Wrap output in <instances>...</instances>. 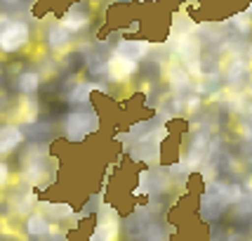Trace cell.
I'll return each mask as SVG.
<instances>
[{
    "mask_svg": "<svg viewBox=\"0 0 252 241\" xmlns=\"http://www.w3.org/2000/svg\"><path fill=\"white\" fill-rule=\"evenodd\" d=\"M241 199H243V187L226 185V182H212V185L203 192L200 208H203V215L208 220H215L217 215H221V210L226 208V206L238 203Z\"/></svg>",
    "mask_w": 252,
    "mask_h": 241,
    "instance_id": "1",
    "label": "cell"
},
{
    "mask_svg": "<svg viewBox=\"0 0 252 241\" xmlns=\"http://www.w3.org/2000/svg\"><path fill=\"white\" fill-rule=\"evenodd\" d=\"M99 130V114L90 104H80L78 109H71L64 119V132L71 142H80L88 135Z\"/></svg>",
    "mask_w": 252,
    "mask_h": 241,
    "instance_id": "2",
    "label": "cell"
},
{
    "mask_svg": "<svg viewBox=\"0 0 252 241\" xmlns=\"http://www.w3.org/2000/svg\"><path fill=\"white\" fill-rule=\"evenodd\" d=\"M29 40H31V29L26 22L10 19L7 24H2V29H0V50L2 52H7V55L19 52Z\"/></svg>",
    "mask_w": 252,
    "mask_h": 241,
    "instance_id": "3",
    "label": "cell"
},
{
    "mask_svg": "<svg viewBox=\"0 0 252 241\" xmlns=\"http://www.w3.org/2000/svg\"><path fill=\"white\" fill-rule=\"evenodd\" d=\"M137 71H139V62L127 55H121V52H116V50H113V55L106 59V78L113 80V83L130 80Z\"/></svg>",
    "mask_w": 252,
    "mask_h": 241,
    "instance_id": "4",
    "label": "cell"
},
{
    "mask_svg": "<svg viewBox=\"0 0 252 241\" xmlns=\"http://www.w3.org/2000/svg\"><path fill=\"white\" fill-rule=\"evenodd\" d=\"M116 234H118V215H116L113 208L104 206L101 213H99L97 230H94L90 241H116Z\"/></svg>",
    "mask_w": 252,
    "mask_h": 241,
    "instance_id": "5",
    "label": "cell"
},
{
    "mask_svg": "<svg viewBox=\"0 0 252 241\" xmlns=\"http://www.w3.org/2000/svg\"><path fill=\"white\" fill-rule=\"evenodd\" d=\"M250 64H248V59H243V57H236V59H231L229 66H226V85L231 90H243L248 83H250Z\"/></svg>",
    "mask_w": 252,
    "mask_h": 241,
    "instance_id": "6",
    "label": "cell"
},
{
    "mask_svg": "<svg viewBox=\"0 0 252 241\" xmlns=\"http://www.w3.org/2000/svg\"><path fill=\"white\" fill-rule=\"evenodd\" d=\"M24 142V132L17 123H2L0 125V156L14 152Z\"/></svg>",
    "mask_w": 252,
    "mask_h": 241,
    "instance_id": "7",
    "label": "cell"
},
{
    "mask_svg": "<svg viewBox=\"0 0 252 241\" xmlns=\"http://www.w3.org/2000/svg\"><path fill=\"white\" fill-rule=\"evenodd\" d=\"M205 156H208V132L198 130V132H193V137H191V142H189L187 165L196 168L200 161H205Z\"/></svg>",
    "mask_w": 252,
    "mask_h": 241,
    "instance_id": "8",
    "label": "cell"
},
{
    "mask_svg": "<svg viewBox=\"0 0 252 241\" xmlns=\"http://www.w3.org/2000/svg\"><path fill=\"white\" fill-rule=\"evenodd\" d=\"M62 24H64L66 29L71 33H80L83 29H88L90 24V12L83 7V5H73L71 10L66 12V17L62 19Z\"/></svg>",
    "mask_w": 252,
    "mask_h": 241,
    "instance_id": "9",
    "label": "cell"
},
{
    "mask_svg": "<svg viewBox=\"0 0 252 241\" xmlns=\"http://www.w3.org/2000/svg\"><path fill=\"white\" fill-rule=\"evenodd\" d=\"M17 120L26 123V125L38 120V99L33 95H22L19 97V102H17Z\"/></svg>",
    "mask_w": 252,
    "mask_h": 241,
    "instance_id": "10",
    "label": "cell"
},
{
    "mask_svg": "<svg viewBox=\"0 0 252 241\" xmlns=\"http://www.w3.org/2000/svg\"><path fill=\"white\" fill-rule=\"evenodd\" d=\"M151 50V43L149 40H137V38H125L121 43L116 45V52H121V55H127L132 59H144V55Z\"/></svg>",
    "mask_w": 252,
    "mask_h": 241,
    "instance_id": "11",
    "label": "cell"
},
{
    "mask_svg": "<svg viewBox=\"0 0 252 241\" xmlns=\"http://www.w3.org/2000/svg\"><path fill=\"white\" fill-rule=\"evenodd\" d=\"M167 83H170V90L175 95H182L189 90V69L182 64H170L167 69Z\"/></svg>",
    "mask_w": 252,
    "mask_h": 241,
    "instance_id": "12",
    "label": "cell"
},
{
    "mask_svg": "<svg viewBox=\"0 0 252 241\" xmlns=\"http://www.w3.org/2000/svg\"><path fill=\"white\" fill-rule=\"evenodd\" d=\"M71 38H73V33L68 31L62 22L52 24V26L47 29V43H50V47H52V50H64V47H68Z\"/></svg>",
    "mask_w": 252,
    "mask_h": 241,
    "instance_id": "13",
    "label": "cell"
},
{
    "mask_svg": "<svg viewBox=\"0 0 252 241\" xmlns=\"http://www.w3.org/2000/svg\"><path fill=\"white\" fill-rule=\"evenodd\" d=\"M99 85L94 83V80H85V83H78L76 88L68 92V102L71 104H88V99H90V95L97 90Z\"/></svg>",
    "mask_w": 252,
    "mask_h": 241,
    "instance_id": "14",
    "label": "cell"
},
{
    "mask_svg": "<svg viewBox=\"0 0 252 241\" xmlns=\"http://www.w3.org/2000/svg\"><path fill=\"white\" fill-rule=\"evenodd\" d=\"M40 88V74L38 71H24L17 78V90L22 95H33L35 90Z\"/></svg>",
    "mask_w": 252,
    "mask_h": 241,
    "instance_id": "15",
    "label": "cell"
},
{
    "mask_svg": "<svg viewBox=\"0 0 252 241\" xmlns=\"http://www.w3.org/2000/svg\"><path fill=\"white\" fill-rule=\"evenodd\" d=\"M26 232H29L31 237H43V234L50 232V225H47V220H45L43 213L29 215V220H26Z\"/></svg>",
    "mask_w": 252,
    "mask_h": 241,
    "instance_id": "16",
    "label": "cell"
},
{
    "mask_svg": "<svg viewBox=\"0 0 252 241\" xmlns=\"http://www.w3.org/2000/svg\"><path fill=\"white\" fill-rule=\"evenodd\" d=\"M5 180H7V165L0 163V185H5Z\"/></svg>",
    "mask_w": 252,
    "mask_h": 241,
    "instance_id": "17",
    "label": "cell"
},
{
    "mask_svg": "<svg viewBox=\"0 0 252 241\" xmlns=\"http://www.w3.org/2000/svg\"><path fill=\"white\" fill-rule=\"evenodd\" d=\"M2 5H22V0H0Z\"/></svg>",
    "mask_w": 252,
    "mask_h": 241,
    "instance_id": "18",
    "label": "cell"
}]
</instances>
